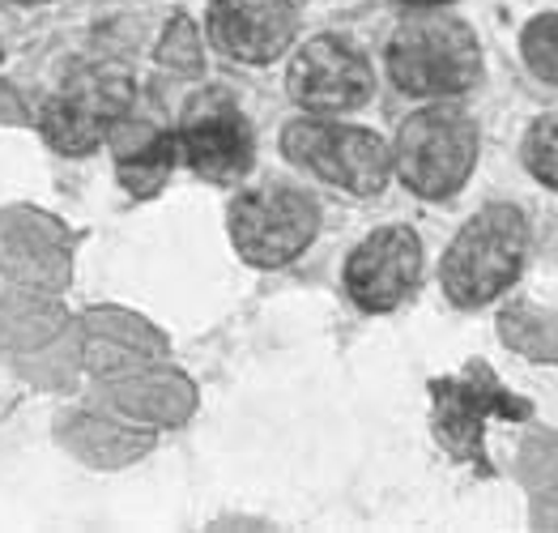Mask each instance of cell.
I'll return each instance as SVG.
<instances>
[{
	"instance_id": "6da1fadb",
	"label": "cell",
	"mask_w": 558,
	"mask_h": 533,
	"mask_svg": "<svg viewBox=\"0 0 558 533\" xmlns=\"http://www.w3.org/2000/svg\"><path fill=\"white\" fill-rule=\"evenodd\" d=\"M384 69H388V82L405 98L457 102L469 90H477L486 60L465 17L448 9H418L392 31Z\"/></svg>"
},
{
	"instance_id": "7a4b0ae2",
	"label": "cell",
	"mask_w": 558,
	"mask_h": 533,
	"mask_svg": "<svg viewBox=\"0 0 558 533\" xmlns=\"http://www.w3.org/2000/svg\"><path fill=\"white\" fill-rule=\"evenodd\" d=\"M529 243H533L529 218L512 201H490L477 214H469L439 261V287L448 303L473 312L512 291L529 261Z\"/></svg>"
},
{
	"instance_id": "3957f363",
	"label": "cell",
	"mask_w": 558,
	"mask_h": 533,
	"mask_svg": "<svg viewBox=\"0 0 558 533\" xmlns=\"http://www.w3.org/2000/svg\"><path fill=\"white\" fill-rule=\"evenodd\" d=\"M482 129L457 102H422L392 137V175L418 201H448L469 184Z\"/></svg>"
},
{
	"instance_id": "277c9868",
	"label": "cell",
	"mask_w": 558,
	"mask_h": 533,
	"mask_svg": "<svg viewBox=\"0 0 558 533\" xmlns=\"http://www.w3.org/2000/svg\"><path fill=\"white\" fill-rule=\"evenodd\" d=\"M281 154L337 193L379 196L392 180V142L341 116H299L281 129Z\"/></svg>"
},
{
	"instance_id": "5b68a950",
	"label": "cell",
	"mask_w": 558,
	"mask_h": 533,
	"mask_svg": "<svg viewBox=\"0 0 558 533\" xmlns=\"http://www.w3.org/2000/svg\"><path fill=\"white\" fill-rule=\"evenodd\" d=\"M234 252L256 269H281L299 261L320 235V201L299 184H256L231 201L227 214Z\"/></svg>"
},
{
	"instance_id": "8992f818",
	"label": "cell",
	"mask_w": 558,
	"mask_h": 533,
	"mask_svg": "<svg viewBox=\"0 0 558 533\" xmlns=\"http://www.w3.org/2000/svg\"><path fill=\"white\" fill-rule=\"evenodd\" d=\"M133 107V77L120 64H82L44 102L39 129L60 154H90Z\"/></svg>"
},
{
	"instance_id": "52a82bcc",
	"label": "cell",
	"mask_w": 558,
	"mask_h": 533,
	"mask_svg": "<svg viewBox=\"0 0 558 533\" xmlns=\"http://www.w3.org/2000/svg\"><path fill=\"white\" fill-rule=\"evenodd\" d=\"M286 90L303 116H350L375 95V69L354 39L312 35L290 56Z\"/></svg>"
},
{
	"instance_id": "ba28073f",
	"label": "cell",
	"mask_w": 558,
	"mask_h": 533,
	"mask_svg": "<svg viewBox=\"0 0 558 533\" xmlns=\"http://www.w3.org/2000/svg\"><path fill=\"white\" fill-rule=\"evenodd\" d=\"M422 235L405 222H388L375 227L367 240H359V247L345 256V294L354 307L384 316L397 312L410 294L422 287Z\"/></svg>"
},
{
	"instance_id": "9c48e42d",
	"label": "cell",
	"mask_w": 558,
	"mask_h": 533,
	"mask_svg": "<svg viewBox=\"0 0 558 533\" xmlns=\"http://www.w3.org/2000/svg\"><path fill=\"white\" fill-rule=\"evenodd\" d=\"M175 149H180V162L205 184H234L252 171L256 133L234 102L205 98L175 129Z\"/></svg>"
},
{
	"instance_id": "30bf717a",
	"label": "cell",
	"mask_w": 558,
	"mask_h": 533,
	"mask_svg": "<svg viewBox=\"0 0 558 533\" xmlns=\"http://www.w3.org/2000/svg\"><path fill=\"white\" fill-rule=\"evenodd\" d=\"M205 35L218 56L260 69L294 48L299 9L294 0H209Z\"/></svg>"
},
{
	"instance_id": "8fae6325",
	"label": "cell",
	"mask_w": 558,
	"mask_h": 533,
	"mask_svg": "<svg viewBox=\"0 0 558 533\" xmlns=\"http://www.w3.org/2000/svg\"><path fill=\"white\" fill-rule=\"evenodd\" d=\"M180 149H175V133H149L145 142L120 154V184L129 193L149 196L167 184V175L175 171Z\"/></svg>"
},
{
	"instance_id": "7c38bea8",
	"label": "cell",
	"mask_w": 558,
	"mask_h": 533,
	"mask_svg": "<svg viewBox=\"0 0 558 533\" xmlns=\"http://www.w3.org/2000/svg\"><path fill=\"white\" fill-rule=\"evenodd\" d=\"M515 51H520V64L524 73L546 86L558 90V9H537L520 22V35H515Z\"/></svg>"
},
{
	"instance_id": "4fadbf2b",
	"label": "cell",
	"mask_w": 558,
	"mask_h": 533,
	"mask_svg": "<svg viewBox=\"0 0 558 533\" xmlns=\"http://www.w3.org/2000/svg\"><path fill=\"white\" fill-rule=\"evenodd\" d=\"M520 162H524V171L542 189L558 193V111H542L524 129V137H520Z\"/></svg>"
},
{
	"instance_id": "5bb4252c",
	"label": "cell",
	"mask_w": 558,
	"mask_h": 533,
	"mask_svg": "<svg viewBox=\"0 0 558 533\" xmlns=\"http://www.w3.org/2000/svg\"><path fill=\"white\" fill-rule=\"evenodd\" d=\"M397 4H405V9H448V4H457V0H397Z\"/></svg>"
},
{
	"instance_id": "9a60e30c",
	"label": "cell",
	"mask_w": 558,
	"mask_h": 533,
	"mask_svg": "<svg viewBox=\"0 0 558 533\" xmlns=\"http://www.w3.org/2000/svg\"><path fill=\"white\" fill-rule=\"evenodd\" d=\"M9 4H47V0H9Z\"/></svg>"
}]
</instances>
